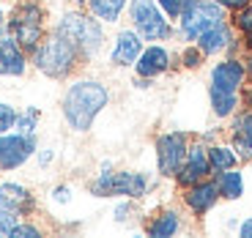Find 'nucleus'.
Here are the masks:
<instances>
[{"label":"nucleus","instance_id":"obj_1","mask_svg":"<svg viewBox=\"0 0 252 238\" xmlns=\"http://www.w3.org/2000/svg\"><path fill=\"white\" fill-rule=\"evenodd\" d=\"M110 104V90L99 80H74L66 88L61 101L63 120L69 123L71 132H88L94 120L101 115V110Z\"/></svg>","mask_w":252,"mask_h":238},{"label":"nucleus","instance_id":"obj_2","mask_svg":"<svg viewBox=\"0 0 252 238\" xmlns=\"http://www.w3.org/2000/svg\"><path fill=\"white\" fill-rule=\"evenodd\" d=\"M55 33H61L63 38H69L71 44L80 50V58L94 60L101 50H104V22L94 17V14L82 11H66L61 14V19L55 22Z\"/></svg>","mask_w":252,"mask_h":238},{"label":"nucleus","instance_id":"obj_3","mask_svg":"<svg viewBox=\"0 0 252 238\" xmlns=\"http://www.w3.org/2000/svg\"><path fill=\"white\" fill-rule=\"evenodd\" d=\"M31 55H33V66L50 80H66L80 63V50L55 30L41 38Z\"/></svg>","mask_w":252,"mask_h":238},{"label":"nucleus","instance_id":"obj_4","mask_svg":"<svg viewBox=\"0 0 252 238\" xmlns=\"http://www.w3.org/2000/svg\"><path fill=\"white\" fill-rule=\"evenodd\" d=\"M151 189V178L137 170H113V164L104 162L99 176L91 183V194L96 197H126V200H140Z\"/></svg>","mask_w":252,"mask_h":238},{"label":"nucleus","instance_id":"obj_5","mask_svg":"<svg viewBox=\"0 0 252 238\" xmlns=\"http://www.w3.org/2000/svg\"><path fill=\"white\" fill-rule=\"evenodd\" d=\"M129 19L132 28L143 36V41H167L173 38V19L159 8L157 0H129Z\"/></svg>","mask_w":252,"mask_h":238},{"label":"nucleus","instance_id":"obj_6","mask_svg":"<svg viewBox=\"0 0 252 238\" xmlns=\"http://www.w3.org/2000/svg\"><path fill=\"white\" fill-rule=\"evenodd\" d=\"M8 36L17 41L25 52H33L38 47V41L44 38V8L36 0H25L22 6H17V11L8 19Z\"/></svg>","mask_w":252,"mask_h":238},{"label":"nucleus","instance_id":"obj_7","mask_svg":"<svg viewBox=\"0 0 252 238\" xmlns=\"http://www.w3.org/2000/svg\"><path fill=\"white\" fill-rule=\"evenodd\" d=\"M227 19V11L214 0H187L181 17H178V33L184 41H195L208 28L220 25Z\"/></svg>","mask_w":252,"mask_h":238},{"label":"nucleus","instance_id":"obj_8","mask_svg":"<svg viewBox=\"0 0 252 238\" xmlns=\"http://www.w3.org/2000/svg\"><path fill=\"white\" fill-rule=\"evenodd\" d=\"M157 170L162 178H176V173L181 170L184 159H187L189 137L184 132H164L157 137Z\"/></svg>","mask_w":252,"mask_h":238},{"label":"nucleus","instance_id":"obj_9","mask_svg":"<svg viewBox=\"0 0 252 238\" xmlns=\"http://www.w3.org/2000/svg\"><path fill=\"white\" fill-rule=\"evenodd\" d=\"M195 44L200 47V52L206 58H214V55H236L241 50V38L236 36V28L230 22H220V25L208 28L203 36L195 38Z\"/></svg>","mask_w":252,"mask_h":238},{"label":"nucleus","instance_id":"obj_10","mask_svg":"<svg viewBox=\"0 0 252 238\" xmlns=\"http://www.w3.org/2000/svg\"><path fill=\"white\" fill-rule=\"evenodd\" d=\"M36 134H0V170H17L28 162L31 156H36Z\"/></svg>","mask_w":252,"mask_h":238},{"label":"nucleus","instance_id":"obj_11","mask_svg":"<svg viewBox=\"0 0 252 238\" xmlns=\"http://www.w3.org/2000/svg\"><path fill=\"white\" fill-rule=\"evenodd\" d=\"M247 85V69L244 60H239L236 55L222 58L220 63L211 66L208 74V88H220V90H230V93H241V88Z\"/></svg>","mask_w":252,"mask_h":238},{"label":"nucleus","instance_id":"obj_12","mask_svg":"<svg viewBox=\"0 0 252 238\" xmlns=\"http://www.w3.org/2000/svg\"><path fill=\"white\" fill-rule=\"evenodd\" d=\"M211 176V162H208V145L206 143H192L187 148V159H184L181 170L176 173V183L181 189L192 186V183L203 181Z\"/></svg>","mask_w":252,"mask_h":238},{"label":"nucleus","instance_id":"obj_13","mask_svg":"<svg viewBox=\"0 0 252 238\" xmlns=\"http://www.w3.org/2000/svg\"><path fill=\"white\" fill-rule=\"evenodd\" d=\"M143 52V36H140L134 28H126V30H118L113 38V50H110V63L118 66V69H129L134 66Z\"/></svg>","mask_w":252,"mask_h":238},{"label":"nucleus","instance_id":"obj_14","mask_svg":"<svg viewBox=\"0 0 252 238\" xmlns=\"http://www.w3.org/2000/svg\"><path fill=\"white\" fill-rule=\"evenodd\" d=\"M217 203H220L217 178H203V181H197V183L184 189V206L195 213V216H206Z\"/></svg>","mask_w":252,"mask_h":238},{"label":"nucleus","instance_id":"obj_15","mask_svg":"<svg viewBox=\"0 0 252 238\" xmlns=\"http://www.w3.org/2000/svg\"><path fill=\"white\" fill-rule=\"evenodd\" d=\"M170 63H173V55L167 47L151 44V47H143L137 63H134V71L143 80H157V77H162L164 71L170 69Z\"/></svg>","mask_w":252,"mask_h":238},{"label":"nucleus","instance_id":"obj_16","mask_svg":"<svg viewBox=\"0 0 252 238\" xmlns=\"http://www.w3.org/2000/svg\"><path fill=\"white\" fill-rule=\"evenodd\" d=\"M230 145L236 148L241 162H252V110L244 107L233 115L230 123Z\"/></svg>","mask_w":252,"mask_h":238},{"label":"nucleus","instance_id":"obj_17","mask_svg":"<svg viewBox=\"0 0 252 238\" xmlns=\"http://www.w3.org/2000/svg\"><path fill=\"white\" fill-rule=\"evenodd\" d=\"M28 69L25 50L11 36H0V77H22Z\"/></svg>","mask_w":252,"mask_h":238},{"label":"nucleus","instance_id":"obj_18","mask_svg":"<svg viewBox=\"0 0 252 238\" xmlns=\"http://www.w3.org/2000/svg\"><path fill=\"white\" fill-rule=\"evenodd\" d=\"M0 206L19 216H28L36 211V197L31 194V189L19 186V183H0Z\"/></svg>","mask_w":252,"mask_h":238},{"label":"nucleus","instance_id":"obj_19","mask_svg":"<svg viewBox=\"0 0 252 238\" xmlns=\"http://www.w3.org/2000/svg\"><path fill=\"white\" fill-rule=\"evenodd\" d=\"M217 186H220V197L222 200H241L247 192V178L239 167H230L225 173H217Z\"/></svg>","mask_w":252,"mask_h":238},{"label":"nucleus","instance_id":"obj_20","mask_svg":"<svg viewBox=\"0 0 252 238\" xmlns=\"http://www.w3.org/2000/svg\"><path fill=\"white\" fill-rule=\"evenodd\" d=\"M181 227H184L181 213L178 211H162L148 222L145 233L151 238H170V236H176V233H181Z\"/></svg>","mask_w":252,"mask_h":238},{"label":"nucleus","instance_id":"obj_21","mask_svg":"<svg viewBox=\"0 0 252 238\" xmlns=\"http://www.w3.org/2000/svg\"><path fill=\"white\" fill-rule=\"evenodd\" d=\"M85 6L99 22L115 25V22H121V14L126 11L129 0H85Z\"/></svg>","mask_w":252,"mask_h":238},{"label":"nucleus","instance_id":"obj_22","mask_svg":"<svg viewBox=\"0 0 252 238\" xmlns=\"http://www.w3.org/2000/svg\"><path fill=\"white\" fill-rule=\"evenodd\" d=\"M208 101H211V113H214L217 118H233L241 107V93L208 88Z\"/></svg>","mask_w":252,"mask_h":238},{"label":"nucleus","instance_id":"obj_23","mask_svg":"<svg viewBox=\"0 0 252 238\" xmlns=\"http://www.w3.org/2000/svg\"><path fill=\"white\" fill-rule=\"evenodd\" d=\"M208 162H211V173H225L230 167H239V153L230 143H211L208 145Z\"/></svg>","mask_w":252,"mask_h":238},{"label":"nucleus","instance_id":"obj_24","mask_svg":"<svg viewBox=\"0 0 252 238\" xmlns=\"http://www.w3.org/2000/svg\"><path fill=\"white\" fill-rule=\"evenodd\" d=\"M38 118H41V110H38V107H28L25 113L17 115V123H14V129H17L19 134H36Z\"/></svg>","mask_w":252,"mask_h":238},{"label":"nucleus","instance_id":"obj_25","mask_svg":"<svg viewBox=\"0 0 252 238\" xmlns=\"http://www.w3.org/2000/svg\"><path fill=\"white\" fill-rule=\"evenodd\" d=\"M230 25L236 28L239 36H252V0L247 6H241L239 11H233V22Z\"/></svg>","mask_w":252,"mask_h":238},{"label":"nucleus","instance_id":"obj_26","mask_svg":"<svg viewBox=\"0 0 252 238\" xmlns=\"http://www.w3.org/2000/svg\"><path fill=\"white\" fill-rule=\"evenodd\" d=\"M203 60H206V55L200 52V47H197L195 41H192V44H187L181 50V63L187 66V69H200Z\"/></svg>","mask_w":252,"mask_h":238},{"label":"nucleus","instance_id":"obj_27","mask_svg":"<svg viewBox=\"0 0 252 238\" xmlns=\"http://www.w3.org/2000/svg\"><path fill=\"white\" fill-rule=\"evenodd\" d=\"M19 213H14V211H8V208H3L0 206V238H11V233H14V227L19 225Z\"/></svg>","mask_w":252,"mask_h":238},{"label":"nucleus","instance_id":"obj_28","mask_svg":"<svg viewBox=\"0 0 252 238\" xmlns=\"http://www.w3.org/2000/svg\"><path fill=\"white\" fill-rule=\"evenodd\" d=\"M17 110H14L8 101H0V134H6L14 129V123H17Z\"/></svg>","mask_w":252,"mask_h":238},{"label":"nucleus","instance_id":"obj_29","mask_svg":"<svg viewBox=\"0 0 252 238\" xmlns=\"http://www.w3.org/2000/svg\"><path fill=\"white\" fill-rule=\"evenodd\" d=\"M157 3H159V8L167 14V19H178L184 11V6H187V0H157Z\"/></svg>","mask_w":252,"mask_h":238},{"label":"nucleus","instance_id":"obj_30","mask_svg":"<svg viewBox=\"0 0 252 238\" xmlns=\"http://www.w3.org/2000/svg\"><path fill=\"white\" fill-rule=\"evenodd\" d=\"M38 236H41V230L36 225H28V222H19L11 233V238H38Z\"/></svg>","mask_w":252,"mask_h":238},{"label":"nucleus","instance_id":"obj_31","mask_svg":"<svg viewBox=\"0 0 252 238\" xmlns=\"http://www.w3.org/2000/svg\"><path fill=\"white\" fill-rule=\"evenodd\" d=\"M52 200L61 203V206L63 203H71V189L69 186H55L52 189Z\"/></svg>","mask_w":252,"mask_h":238},{"label":"nucleus","instance_id":"obj_32","mask_svg":"<svg viewBox=\"0 0 252 238\" xmlns=\"http://www.w3.org/2000/svg\"><path fill=\"white\" fill-rule=\"evenodd\" d=\"M214 3H220L222 8H225V11H239L241 6H247V3H250V0H214Z\"/></svg>","mask_w":252,"mask_h":238},{"label":"nucleus","instance_id":"obj_33","mask_svg":"<svg viewBox=\"0 0 252 238\" xmlns=\"http://www.w3.org/2000/svg\"><path fill=\"white\" fill-rule=\"evenodd\" d=\"M36 156H38V164H41V167H47V164L55 159V150H52V148H41V150H36Z\"/></svg>","mask_w":252,"mask_h":238},{"label":"nucleus","instance_id":"obj_34","mask_svg":"<svg viewBox=\"0 0 252 238\" xmlns=\"http://www.w3.org/2000/svg\"><path fill=\"white\" fill-rule=\"evenodd\" d=\"M239 236L241 238H252V216H247V219L239 225Z\"/></svg>","mask_w":252,"mask_h":238},{"label":"nucleus","instance_id":"obj_35","mask_svg":"<svg viewBox=\"0 0 252 238\" xmlns=\"http://www.w3.org/2000/svg\"><path fill=\"white\" fill-rule=\"evenodd\" d=\"M241 104L252 110V85H244V88H241Z\"/></svg>","mask_w":252,"mask_h":238},{"label":"nucleus","instance_id":"obj_36","mask_svg":"<svg viewBox=\"0 0 252 238\" xmlns=\"http://www.w3.org/2000/svg\"><path fill=\"white\" fill-rule=\"evenodd\" d=\"M244 69H247V80H252V50H250V55H247V60H244Z\"/></svg>","mask_w":252,"mask_h":238},{"label":"nucleus","instance_id":"obj_37","mask_svg":"<svg viewBox=\"0 0 252 238\" xmlns=\"http://www.w3.org/2000/svg\"><path fill=\"white\" fill-rule=\"evenodd\" d=\"M6 25H8V22H6V14L0 11V36H3V30H6Z\"/></svg>","mask_w":252,"mask_h":238}]
</instances>
